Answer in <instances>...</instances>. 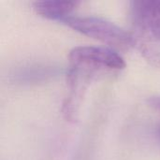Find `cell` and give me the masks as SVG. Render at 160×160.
Segmentation results:
<instances>
[{"instance_id":"1","label":"cell","mask_w":160,"mask_h":160,"mask_svg":"<svg viewBox=\"0 0 160 160\" xmlns=\"http://www.w3.org/2000/svg\"><path fill=\"white\" fill-rule=\"evenodd\" d=\"M67 95L62 106L64 118L75 122L82 102L92 82L103 72L120 71L126 68L124 58L113 49L78 46L68 54Z\"/></svg>"},{"instance_id":"2","label":"cell","mask_w":160,"mask_h":160,"mask_svg":"<svg viewBox=\"0 0 160 160\" xmlns=\"http://www.w3.org/2000/svg\"><path fill=\"white\" fill-rule=\"evenodd\" d=\"M134 46L151 65L160 67V0L130 3Z\"/></svg>"},{"instance_id":"3","label":"cell","mask_w":160,"mask_h":160,"mask_svg":"<svg viewBox=\"0 0 160 160\" xmlns=\"http://www.w3.org/2000/svg\"><path fill=\"white\" fill-rule=\"evenodd\" d=\"M61 22L82 35L100 40L116 49L126 50L134 46L131 33L104 18L70 15Z\"/></svg>"},{"instance_id":"4","label":"cell","mask_w":160,"mask_h":160,"mask_svg":"<svg viewBox=\"0 0 160 160\" xmlns=\"http://www.w3.org/2000/svg\"><path fill=\"white\" fill-rule=\"evenodd\" d=\"M78 5L79 2L77 1L44 0L36 1L34 3V9L46 19L62 22L65 18L70 16V13Z\"/></svg>"},{"instance_id":"5","label":"cell","mask_w":160,"mask_h":160,"mask_svg":"<svg viewBox=\"0 0 160 160\" xmlns=\"http://www.w3.org/2000/svg\"><path fill=\"white\" fill-rule=\"evenodd\" d=\"M148 104L149 106L154 109L156 112L160 113V96H157V97H152L151 98L148 99ZM157 138L160 142V123L157 128Z\"/></svg>"}]
</instances>
